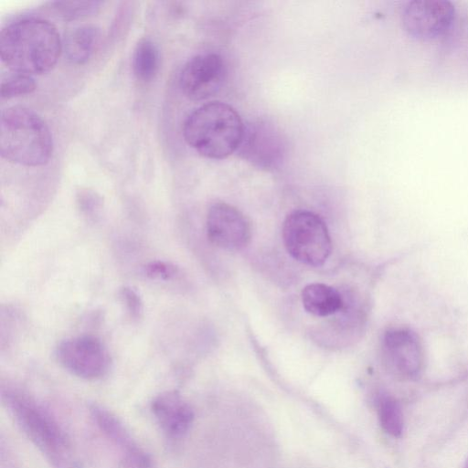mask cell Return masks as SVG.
Returning <instances> with one entry per match:
<instances>
[{"mask_svg": "<svg viewBox=\"0 0 468 468\" xmlns=\"http://www.w3.org/2000/svg\"><path fill=\"white\" fill-rule=\"evenodd\" d=\"M61 52L59 34L48 20L22 18L1 30V60L13 72L31 76L47 73L55 67Z\"/></svg>", "mask_w": 468, "mask_h": 468, "instance_id": "6da1fadb", "label": "cell"}, {"mask_svg": "<svg viewBox=\"0 0 468 468\" xmlns=\"http://www.w3.org/2000/svg\"><path fill=\"white\" fill-rule=\"evenodd\" d=\"M2 399L18 427L54 468H79L66 432L48 409L16 389L3 390Z\"/></svg>", "mask_w": 468, "mask_h": 468, "instance_id": "7a4b0ae2", "label": "cell"}, {"mask_svg": "<svg viewBox=\"0 0 468 468\" xmlns=\"http://www.w3.org/2000/svg\"><path fill=\"white\" fill-rule=\"evenodd\" d=\"M245 124L230 105L210 101L195 109L183 124L186 144L209 159H224L239 146Z\"/></svg>", "mask_w": 468, "mask_h": 468, "instance_id": "3957f363", "label": "cell"}, {"mask_svg": "<svg viewBox=\"0 0 468 468\" xmlns=\"http://www.w3.org/2000/svg\"><path fill=\"white\" fill-rule=\"evenodd\" d=\"M53 153V139L45 121L24 106H11L1 112L0 154L14 164L41 166Z\"/></svg>", "mask_w": 468, "mask_h": 468, "instance_id": "277c9868", "label": "cell"}, {"mask_svg": "<svg viewBox=\"0 0 468 468\" xmlns=\"http://www.w3.org/2000/svg\"><path fill=\"white\" fill-rule=\"evenodd\" d=\"M282 239L288 253L310 266L323 265L332 250L324 220L315 213L298 209L290 213L282 226Z\"/></svg>", "mask_w": 468, "mask_h": 468, "instance_id": "5b68a950", "label": "cell"}, {"mask_svg": "<svg viewBox=\"0 0 468 468\" xmlns=\"http://www.w3.org/2000/svg\"><path fill=\"white\" fill-rule=\"evenodd\" d=\"M385 369L400 380H416L425 367L426 355L421 338L412 329L396 326L385 331L380 345Z\"/></svg>", "mask_w": 468, "mask_h": 468, "instance_id": "8992f818", "label": "cell"}, {"mask_svg": "<svg viewBox=\"0 0 468 468\" xmlns=\"http://www.w3.org/2000/svg\"><path fill=\"white\" fill-rule=\"evenodd\" d=\"M55 356L66 370L88 380L102 378L111 367L107 348L93 335H80L61 341L56 347Z\"/></svg>", "mask_w": 468, "mask_h": 468, "instance_id": "52a82bcc", "label": "cell"}, {"mask_svg": "<svg viewBox=\"0 0 468 468\" xmlns=\"http://www.w3.org/2000/svg\"><path fill=\"white\" fill-rule=\"evenodd\" d=\"M238 154L253 165L273 170L282 163L286 144L281 131L268 121L245 124Z\"/></svg>", "mask_w": 468, "mask_h": 468, "instance_id": "ba28073f", "label": "cell"}, {"mask_svg": "<svg viewBox=\"0 0 468 468\" xmlns=\"http://www.w3.org/2000/svg\"><path fill=\"white\" fill-rule=\"evenodd\" d=\"M401 16L409 35L431 40L452 28L456 14L454 5L447 0H412L404 5Z\"/></svg>", "mask_w": 468, "mask_h": 468, "instance_id": "9c48e42d", "label": "cell"}, {"mask_svg": "<svg viewBox=\"0 0 468 468\" xmlns=\"http://www.w3.org/2000/svg\"><path fill=\"white\" fill-rule=\"evenodd\" d=\"M227 68L217 53H203L191 58L182 68L179 87L192 101H202L217 94L223 86Z\"/></svg>", "mask_w": 468, "mask_h": 468, "instance_id": "30bf717a", "label": "cell"}, {"mask_svg": "<svg viewBox=\"0 0 468 468\" xmlns=\"http://www.w3.org/2000/svg\"><path fill=\"white\" fill-rule=\"evenodd\" d=\"M206 225L210 242L223 250H239L250 240L251 230L248 218L229 204H213L207 211Z\"/></svg>", "mask_w": 468, "mask_h": 468, "instance_id": "8fae6325", "label": "cell"}, {"mask_svg": "<svg viewBox=\"0 0 468 468\" xmlns=\"http://www.w3.org/2000/svg\"><path fill=\"white\" fill-rule=\"evenodd\" d=\"M90 411L99 430L121 450L122 468H153L150 455L134 441L117 416L96 404L90 406Z\"/></svg>", "mask_w": 468, "mask_h": 468, "instance_id": "7c38bea8", "label": "cell"}, {"mask_svg": "<svg viewBox=\"0 0 468 468\" xmlns=\"http://www.w3.org/2000/svg\"><path fill=\"white\" fill-rule=\"evenodd\" d=\"M151 411L164 434L179 439L190 429L194 420L191 406L176 391H165L151 403Z\"/></svg>", "mask_w": 468, "mask_h": 468, "instance_id": "4fadbf2b", "label": "cell"}, {"mask_svg": "<svg viewBox=\"0 0 468 468\" xmlns=\"http://www.w3.org/2000/svg\"><path fill=\"white\" fill-rule=\"evenodd\" d=\"M100 38V29L94 25H83L69 31L62 42V52L73 64H84L92 56Z\"/></svg>", "mask_w": 468, "mask_h": 468, "instance_id": "5bb4252c", "label": "cell"}, {"mask_svg": "<svg viewBox=\"0 0 468 468\" xmlns=\"http://www.w3.org/2000/svg\"><path fill=\"white\" fill-rule=\"evenodd\" d=\"M302 303L307 313L316 316L331 315L343 306L341 294L324 283L306 285L302 292Z\"/></svg>", "mask_w": 468, "mask_h": 468, "instance_id": "9a60e30c", "label": "cell"}, {"mask_svg": "<svg viewBox=\"0 0 468 468\" xmlns=\"http://www.w3.org/2000/svg\"><path fill=\"white\" fill-rule=\"evenodd\" d=\"M160 65V55L156 45L149 38H141L133 53L132 67L135 77L144 82L154 79Z\"/></svg>", "mask_w": 468, "mask_h": 468, "instance_id": "2e32d148", "label": "cell"}, {"mask_svg": "<svg viewBox=\"0 0 468 468\" xmlns=\"http://www.w3.org/2000/svg\"><path fill=\"white\" fill-rule=\"evenodd\" d=\"M379 423L390 436L399 438L404 431V417L399 401L393 396L382 393L377 399Z\"/></svg>", "mask_w": 468, "mask_h": 468, "instance_id": "e0dca14e", "label": "cell"}, {"mask_svg": "<svg viewBox=\"0 0 468 468\" xmlns=\"http://www.w3.org/2000/svg\"><path fill=\"white\" fill-rule=\"evenodd\" d=\"M101 1H56L50 4V10L63 20H74L96 13Z\"/></svg>", "mask_w": 468, "mask_h": 468, "instance_id": "ac0fdd59", "label": "cell"}, {"mask_svg": "<svg viewBox=\"0 0 468 468\" xmlns=\"http://www.w3.org/2000/svg\"><path fill=\"white\" fill-rule=\"evenodd\" d=\"M37 84L33 76L12 71V74L1 80V98L12 99L29 94L35 90Z\"/></svg>", "mask_w": 468, "mask_h": 468, "instance_id": "d6986e66", "label": "cell"}, {"mask_svg": "<svg viewBox=\"0 0 468 468\" xmlns=\"http://www.w3.org/2000/svg\"><path fill=\"white\" fill-rule=\"evenodd\" d=\"M144 272L150 279L168 281L176 276L178 269L171 262L154 261L144 267Z\"/></svg>", "mask_w": 468, "mask_h": 468, "instance_id": "ffe728a7", "label": "cell"}, {"mask_svg": "<svg viewBox=\"0 0 468 468\" xmlns=\"http://www.w3.org/2000/svg\"><path fill=\"white\" fill-rule=\"evenodd\" d=\"M119 296L132 318L139 319L143 315V301L134 289L124 286L119 291Z\"/></svg>", "mask_w": 468, "mask_h": 468, "instance_id": "44dd1931", "label": "cell"}, {"mask_svg": "<svg viewBox=\"0 0 468 468\" xmlns=\"http://www.w3.org/2000/svg\"><path fill=\"white\" fill-rule=\"evenodd\" d=\"M78 205L80 211L88 218H94L101 209V197L94 192L84 190L78 196Z\"/></svg>", "mask_w": 468, "mask_h": 468, "instance_id": "7402d4cb", "label": "cell"}, {"mask_svg": "<svg viewBox=\"0 0 468 468\" xmlns=\"http://www.w3.org/2000/svg\"><path fill=\"white\" fill-rule=\"evenodd\" d=\"M463 468H468V458L466 459Z\"/></svg>", "mask_w": 468, "mask_h": 468, "instance_id": "603a6c76", "label": "cell"}]
</instances>
